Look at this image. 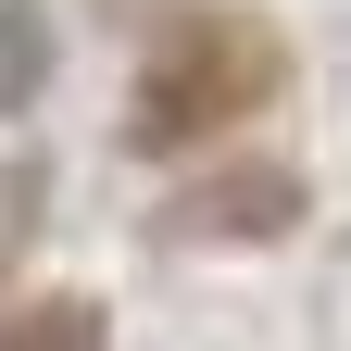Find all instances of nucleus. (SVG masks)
<instances>
[{
  "instance_id": "nucleus-1",
  "label": "nucleus",
  "mask_w": 351,
  "mask_h": 351,
  "mask_svg": "<svg viewBox=\"0 0 351 351\" xmlns=\"http://www.w3.org/2000/svg\"><path fill=\"white\" fill-rule=\"evenodd\" d=\"M276 25L251 13V0H176L151 63H138V151H189V138H226L239 113L276 101Z\"/></svg>"
},
{
  "instance_id": "nucleus-2",
  "label": "nucleus",
  "mask_w": 351,
  "mask_h": 351,
  "mask_svg": "<svg viewBox=\"0 0 351 351\" xmlns=\"http://www.w3.org/2000/svg\"><path fill=\"white\" fill-rule=\"evenodd\" d=\"M289 213H301V176L289 163H239V176H201L176 201V239H276Z\"/></svg>"
},
{
  "instance_id": "nucleus-3",
  "label": "nucleus",
  "mask_w": 351,
  "mask_h": 351,
  "mask_svg": "<svg viewBox=\"0 0 351 351\" xmlns=\"http://www.w3.org/2000/svg\"><path fill=\"white\" fill-rule=\"evenodd\" d=\"M38 75H51V25H38L25 0H0V113L38 101Z\"/></svg>"
},
{
  "instance_id": "nucleus-4",
  "label": "nucleus",
  "mask_w": 351,
  "mask_h": 351,
  "mask_svg": "<svg viewBox=\"0 0 351 351\" xmlns=\"http://www.w3.org/2000/svg\"><path fill=\"white\" fill-rule=\"evenodd\" d=\"M0 351H101V314H88V301H25V314L0 326Z\"/></svg>"
},
{
  "instance_id": "nucleus-5",
  "label": "nucleus",
  "mask_w": 351,
  "mask_h": 351,
  "mask_svg": "<svg viewBox=\"0 0 351 351\" xmlns=\"http://www.w3.org/2000/svg\"><path fill=\"white\" fill-rule=\"evenodd\" d=\"M25 226H38V163L0 176V251H25Z\"/></svg>"
}]
</instances>
